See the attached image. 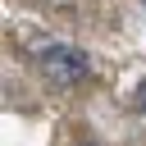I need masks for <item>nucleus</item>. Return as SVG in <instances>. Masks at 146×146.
<instances>
[{"label":"nucleus","mask_w":146,"mask_h":146,"mask_svg":"<svg viewBox=\"0 0 146 146\" xmlns=\"http://www.w3.org/2000/svg\"><path fill=\"white\" fill-rule=\"evenodd\" d=\"M36 68L50 78V82H82L87 78V55L78 50V46H68V41H46V46H36Z\"/></svg>","instance_id":"1"},{"label":"nucleus","mask_w":146,"mask_h":146,"mask_svg":"<svg viewBox=\"0 0 146 146\" xmlns=\"http://www.w3.org/2000/svg\"><path fill=\"white\" fill-rule=\"evenodd\" d=\"M82 146H96V141H82Z\"/></svg>","instance_id":"3"},{"label":"nucleus","mask_w":146,"mask_h":146,"mask_svg":"<svg viewBox=\"0 0 146 146\" xmlns=\"http://www.w3.org/2000/svg\"><path fill=\"white\" fill-rule=\"evenodd\" d=\"M132 110H137V114H146V82L132 91Z\"/></svg>","instance_id":"2"}]
</instances>
